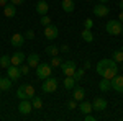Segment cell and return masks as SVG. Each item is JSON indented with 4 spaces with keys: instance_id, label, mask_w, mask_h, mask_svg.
<instances>
[{
    "instance_id": "cell-1",
    "label": "cell",
    "mask_w": 123,
    "mask_h": 121,
    "mask_svg": "<svg viewBox=\"0 0 123 121\" xmlns=\"http://www.w3.org/2000/svg\"><path fill=\"white\" fill-rule=\"evenodd\" d=\"M95 70H97V74L100 75V77L112 80L115 75L118 74V64L115 62L113 59H102V61L97 62Z\"/></svg>"
},
{
    "instance_id": "cell-2",
    "label": "cell",
    "mask_w": 123,
    "mask_h": 121,
    "mask_svg": "<svg viewBox=\"0 0 123 121\" xmlns=\"http://www.w3.org/2000/svg\"><path fill=\"white\" fill-rule=\"evenodd\" d=\"M17 97H18L20 100H25V98H30L31 100V97H35V87L30 85V84L20 85L18 90H17Z\"/></svg>"
},
{
    "instance_id": "cell-3",
    "label": "cell",
    "mask_w": 123,
    "mask_h": 121,
    "mask_svg": "<svg viewBox=\"0 0 123 121\" xmlns=\"http://www.w3.org/2000/svg\"><path fill=\"white\" fill-rule=\"evenodd\" d=\"M51 74H53V67H51L49 64L39 62V64L36 65V77H38L39 80H44V79H48V77H51Z\"/></svg>"
},
{
    "instance_id": "cell-4",
    "label": "cell",
    "mask_w": 123,
    "mask_h": 121,
    "mask_svg": "<svg viewBox=\"0 0 123 121\" xmlns=\"http://www.w3.org/2000/svg\"><path fill=\"white\" fill-rule=\"evenodd\" d=\"M122 26H123V25H122L120 20H108L105 29H107L108 35H112V36H118V35H122Z\"/></svg>"
},
{
    "instance_id": "cell-5",
    "label": "cell",
    "mask_w": 123,
    "mask_h": 121,
    "mask_svg": "<svg viewBox=\"0 0 123 121\" xmlns=\"http://www.w3.org/2000/svg\"><path fill=\"white\" fill-rule=\"evenodd\" d=\"M56 88H57V79H54V77H48L41 84V90L44 93H53L56 92Z\"/></svg>"
},
{
    "instance_id": "cell-6",
    "label": "cell",
    "mask_w": 123,
    "mask_h": 121,
    "mask_svg": "<svg viewBox=\"0 0 123 121\" xmlns=\"http://www.w3.org/2000/svg\"><path fill=\"white\" fill-rule=\"evenodd\" d=\"M59 69H61V72L64 74V77H69V75L74 74V70L77 69V65H76L74 61H66V62H62V64H61Z\"/></svg>"
},
{
    "instance_id": "cell-7",
    "label": "cell",
    "mask_w": 123,
    "mask_h": 121,
    "mask_svg": "<svg viewBox=\"0 0 123 121\" xmlns=\"http://www.w3.org/2000/svg\"><path fill=\"white\" fill-rule=\"evenodd\" d=\"M44 36H46V39H49V41H53V39H56L57 36H59V29H57L56 25H48V26H44Z\"/></svg>"
},
{
    "instance_id": "cell-8",
    "label": "cell",
    "mask_w": 123,
    "mask_h": 121,
    "mask_svg": "<svg viewBox=\"0 0 123 121\" xmlns=\"http://www.w3.org/2000/svg\"><path fill=\"white\" fill-rule=\"evenodd\" d=\"M7 75H8V79H12V82H17L20 77H21V72H20V67L18 65H13L10 64L7 67Z\"/></svg>"
},
{
    "instance_id": "cell-9",
    "label": "cell",
    "mask_w": 123,
    "mask_h": 121,
    "mask_svg": "<svg viewBox=\"0 0 123 121\" xmlns=\"http://www.w3.org/2000/svg\"><path fill=\"white\" fill-rule=\"evenodd\" d=\"M18 111L21 113V115H30V113L33 111V105H31V100H30V98H25V100H20Z\"/></svg>"
},
{
    "instance_id": "cell-10",
    "label": "cell",
    "mask_w": 123,
    "mask_h": 121,
    "mask_svg": "<svg viewBox=\"0 0 123 121\" xmlns=\"http://www.w3.org/2000/svg\"><path fill=\"white\" fill-rule=\"evenodd\" d=\"M110 85H112V88H113L115 92L118 93H123V75H115L113 79L110 80Z\"/></svg>"
},
{
    "instance_id": "cell-11",
    "label": "cell",
    "mask_w": 123,
    "mask_h": 121,
    "mask_svg": "<svg viewBox=\"0 0 123 121\" xmlns=\"http://www.w3.org/2000/svg\"><path fill=\"white\" fill-rule=\"evenodd\" d=\"M108 13H110V8H108L105 3H98V5H95V7H94V15H95V17L105 18Z\"/></svg>"
},
{
    "instance_id": "cell-12",
    "label": "cell",
    "mask_w": 123,
    "mask_h": 121,
    "mask_svg": "<svg viewBox=\"0 0 123 121\" xmlns=\"http://www.w3.org/2000/svg\"><path fill=\"white\" fill-rule=\"evenodd\" d=\"M92 108H94L95 111H104V110H107V100L102 98V97H95L94 102H92Z\"/></svg>"
},
{
    "instance_id": "cell-13",
    "label": "cell",
    "mask_w": 123,
    "mask_h": 121,
    "mask_svg": "<svg viewBox=\"0 0 123 121\" xmlns=\"http://www.w3.org/2000/svg\"><path fill=\"white\" fill-rule=\"evenodd\" d=\"M25 41H26V38H25V35H21V33H15L13 36L10 38V43L15 47H21L25 44Z\"/></svg>"
},
{
    "instance_id": "cell-14",
    "label": "cell",
    "mask_w": 123,
    "mask_h": 121,
    "mask_svg": "<svg viewBox=\"0 0 123 121\" xmlns=\"http://www.w3.org/2000/svg\"><path fill=\"white\" fill-rule=\"evenodd\" d=\"M10 61H12V64L13 65H21L23 64V62H25V61H26V56H25V54H23V52H13V56H10Z\"/></svg>"
},
{
    "instance_id": "cell-15",
    "label": "cell",
    "mask_w": 123,
    "mask_h": 121,
    "mask_svg": "<svg viewBox=\"0 0 123 121\" xmlns=\"http://www.w3.org/2000/svg\"><path fill=\"white\" fill-rule=\"evenodd\" d=\"M72 90H74V92H72V98H74L76 102H82L85 98V90L82 87H74Z\"/></svg>"
},
{
    "instance_id": "cell-16",
    "label": "cell",
    "mask_w": 123,
    "mask_h": 121,
    "mask_svg": "<svg viewBox=\"0 0 123 121\" xmlns=\"http://www.w3.org/2000/svg\"><path fill=\"white\" fill-rule=\"evenodd\" d=\"M26 64H28L31 69H36V65L39 64V56L36 52H31L30 56H26Z\"/></svg>"
},
{
    "instance_id": "cell-17",
    "label": "cell",
    "mask_w": 123,
    "mask_h": 121,
    "mask_svg": "<svg viewBox=\"0 0 123 121\" xmlns=\"http://www.w3.org/2000/svg\"><path fill=\"white\" fill-rule=\"evenodd\" d=\"M48 10H49V5H48L46 0H39L38 3H36V13L38 15H46Z\"/></svg>"
},
{
    "instance_id": "cell-18",
    "label": "cell",
    "mask_w": 123,
    "mask_h": 121,
    "mask_svg": "<svg viewBox=\"0 0 123 121\" xmlns=\"http://www.w3.org/2000/svg\"><path fill=\"white\" fill-rule=\"evenodd\" d=\"M3 15H5L7 18H13V17L17 15V5H13V3L8 5V3H7V5L3 7Z\"/></svg>"
},
{
    "instance_id": "cell-19",
    "label": "cell",
    "mask_w": 123,
    "mask_h": 121,
    "mask_svg": "<svg viewBox=\"0 0 123 121\" xmlns=\"http://www.w3.org/2000/svg\"><path fill=\"white\" fill-rule=\"evenodd\" d=\"M92 110H94V108H92V103L90 102H84V100H82V102L79 103V111L80 113L87 115V113H92Z\"/></svg>"
},
{
    "instance_id": "cell-20",
    "label": "cell",
    "mask_w": 123,
    "mask_h": 121,
    "mask_svg": "<svg viewBox=\"0 0 123 121\" xmlns=\"http://www.w3.org/2000/svg\"><path fill=\"white\" fill-rule=\"evenodd\" d=\"M61 5H62V10H64L66 13H72L74 8H76L74 0H62V2H61Z\"/></svg>"
},
{
    "instance_id": "cell-21",
    "label": "cell",
    "mask_w": 123,
    "mask_h": 121,
    "mask_svg": "<svg viewBox=\"0 0 123 121\" xmlns=\"http://www.w3.org/2000/svg\"><path fill=\"white\" fill-rule=\"evenodd\" d=\"M10 88H12V79L2 77V79H0V90H2V92H7Z\"/></svg>"
},
{
    "instance_id": "cell-22",
    "label": "cell",
    "mask_w": 123,
    "mask_h": 121,
    "mask_svg": "<svg viewBox=\"0 0 123 121\" xmlns=\"http://www.w3.org/2000/svg\"><path fill=\"white\" fill-rule=\"evenodd\" d=\"M62 85H64V88H66V90H72V88L76 87V79H74L72 75L64 77V82H62Z\"/></svg>"
},
{
    "instance_id": "cell-23",
    "label": "cell",
    "mask_w": 123,
    "mask_h": 121,
    "mask_svg": "<svg viewBox=\"0 0 123 121\" xmlns=\"http://www.w3.org/2000/svg\"><path fill=\"white\" fill-rule=\"evenodd\" d=\"M80 36L84 39L85 43H92L94 41V33H92V29H82V33H80Z\"/></svg>"
},
{
    "instance_id": "cell-24",
    "label": "cell",
    "mask_w": 123,
    "mask_h": 121,
    "mask_svg": "<svg viewBox=\"0 0 123 121\" xmlns=\"http://www.w3.org/2000/svg\"><path fill=\"white\" fill-rule=\"evenodd\" d=\"M110 88H112V85H110V80L102 77V80L98 82V90H100V92H107V90H110Z\"/></svg>"
},
{
    "instance_id": "cell-25",
    "label": "cell",
    "mask_w": 123,
    "mask_h": 121,
    "mask_svg": "<svg viewBox=\"0 0 123 121\" xmlns=\"http://www.w3.org/2000/svg\"><path fill=\"white\" fill-rule=\"evenodd\" d=\"M46 54L49 57H54V56H57L59 54V47L57 46H54V44H49V46L46 47Z\"/></svg>"
},
{
    "instance_id": "cell-26",
    "label": "cell",
    "mask_w": 123,
    "mask_h": 121,
    "mask_svg": "<svg viewBox=\"0 0 123 121\" xmlns=\"http://www.w3.org/2000/svg\"><path fill=\"white\" fill-rule=\"evenodd\" d=\"M31 105H33V110H41V106H43V100L39 98V97H31Z\"/></svg>"
},
{
    "instance_id": "cell-27",
    "label": "cell",
    "mask_w": 123,
    "mask_h": 121,
    "mask_svg": "<svg viewBox=\"0 0 123 121\" xmlns=\"http://www.w3.org/2000/svg\"><path fill=\"white\" fill-rule=\"evenodd\" d=\"M61 64H62V59H61L59 56L51 57V62H49V65H51L53 69H56V67H61Z\"/></svg>"
},
{
    "instance_id": "cell-28",
    "label": "cell",
    "mask_w": 123,
    "mask_h": 121,
    "mask_svg": "<svg viewBox=\"0 0 123 121\" xmlns=\"http://www.w3.org/2000/svg\"><path fill=\"white\" fill-rule=\"evenodd\" d=\"M10 64H12V61H10V56H7V54H5V56H2V57H0V67L7 69V67H8Z\"/></svg>"
},
{
    "instance_id": "cell-29",
    "label": "cell",
    "mask_w": 123,
    "mask_h": 121,
    "mask_svg": "<svg viewBox=\"0 0 123 121\" xmlns=\"http://www.w3.org/2000/svg\"><path fill=\"white\" fill-rule=\"evenodd\" d=\"M112 57H113V61H115V62H123V51H122V49L115 51Z\"/></svg>"
},
{
    "instance_id": "cell-30",
    "label": "cell",
    "mask_w": 123,
    "mask_h": 121,
    "mask_svg": "<svg viewBox=\"0 0 123 121\" xmlns=\"http://www.w3.org/2000/svg\"><path fill=\"white\" fill-rule=\"evenodd\" d=\"M72 77L76 79V82H77V80H80V79L84 77V69H76L74 74H72Z\"/></svg>"
},
{
    "instance_id": "cell-31",
    "label": "cell",
    "mask_w": 123,
    "mask_h": 121,
    "mask_svg": "<svg viewBox=\"0 0 123 121\" xmlns=\"http://www.w3.org/2000/svg\"><path fill=\"white\" fill-rule=\"evenodd\" d=\"M30 69H31V67H30L28 64H25V62H23V64L20 65V72H21V75H28L30 74Z\"/></svg>"
},
{
    "instance_id": "cell-32",
    "label": "cell",
    "mask_w": 123,
    "mask_h": 121,
    "mask_svg": "<svg viewBox=\"0 0 123 121\" xmlns=\"http://www.w3.org/2000/svg\"><path fill=\"white\" fill-rule=\"evenodd\" d=\"M39 23H41L43 26H48V25H51V18H49L48 15H41V18H39Z\"/></svg>"
},
{
    "instance_id": "cell-33",
    "label": "cell",
    "mask_w": 123,
    "mask_h": 121,
    "mask_svg": "<svg viewBox=\"0 0 123 121\" xmlns=\"http://www.w3.org/2000/svg\"><path fill=\"white\" fill-rule=\"evenodd\" d=\"M92 26H94V20H92V18L84 20V28L85 29H92Z\"/></svg>"
},
{
    "instance_id": "cell-34",
    "label": "cell",
    "mask_w": 123,
    "mask_h": 121,
    "mask_svg": "<svg viewBox=\"0 0 123 121\" xmlns=\"http://www.w3.org/2000/svg\"><path fill=\"white\" fill-rule=\"evenodd\" d=\"M66 106L69 108V110H76V108H77V102L72 98V100H69V102L66 103Z\"/></svg>"
},
{
    "instance_id": "cell-35",
    "label": "cell",
    "mask_w": 123,
    "mask_h": 121,
    "mask_svg": "<svg viewBox=\"0 0 123 121\" xmlns=\"http://www.w3.org/2000/svg\"><path fill=\"white\" fill-rule=\"evenodd\" d=\"M25 38H26V39H35V31H33V29H28L26 35H25Z\"/></svg>"
},
{
    "instance_id": "cell-36",
    "label": "cell",
    "mask_w": 123,
    "mask_h": 121,
    "mask_svg": "<svg viewBox=\"0 0 123 121\" xmlns=\"http://www.w3.org/2000/svg\"><path fill=\"white\" fill-rule=\"evenodd\" d=\"M84 120H85V121H95V116H92L90 113H87V115L84 116Z\"/></svg>"
},
{
    "instance_id": "cell-37",
    "label": "cell",
    "mask_w": 123,
    "mask_h": 121,
    "mask_svg": "<svg viewBox=\"0 0 123 121\" xmlns=\"http://www.w3.org/2000/svg\"><path fill=\"white\" fill-rule=\"evenodd\" d=\"M59 51H61V52H69V46H67V44H62V46L59 47Z\"/></svg>"
},
{
    "instance_id": "cell-38",
    "label": "cell",
    "mask_w": 123,
    "mask_h": 121,
    "mask_svg": "<svg viewBox=\"0 0 123 121\" xmlns=\"http://www.w3.org/2000/svg\"><path fill=\"white\" fill-rule=\"evenodd\" d=\"M12 3L13 5H21V3H25V0H12Z\"/></svg>"
},
{
    "instance_id": "cell-39",
    "label": "cell",
    "mask_w": 123,
    "mask_h": 121,
    "mask_svg": "<svg viewBox=\"0 0 123 121\" xmlns=\"http://www.w3.org/2000/svg\"><path fill=\"white\" fill-rule=\"evenodd\" d=\"M7 3H8V0H0V5H2V7H5Z\"/></svg>"
},
{
    "instance_id": "cell-40",
    "label": "cell",
    "mask_w": 123,
    "mask_h": 121,
    "mask_svg": "<svg viewBox=\"0 0 123 121\" xmlns=\"http://www.w3.org/2000/svg\"><path fill=\"white\" fill-rule=\"evenodd\" d=\"M118 20H120V21H122V23H123V12H122V13H120V15H118Z\"/></svg>"
},
{
    "instance_id": "cell-41",
    "label": "cell",
    "mask_w": 123,
    "mask_h": 121,
    "mask_svg": "<svg viewBox=\"0 0 123 121\" xmlns=\"http://www.w3.org/2000/svg\"><path fill=\"white\" fill-rule=\"evenodd\" d=\"M98 2H100V3H107L108 0H98Z\"/></svg>"
},
{
    "instance_id": "cell-42",
    "label": "cell",
    "mask_w": 123,
    "mask_h": 121,
    "mask_svg": "<svg viewBox=\"0 0 123 121\" xmlns=\"http://www.w3.org/2000/svg\"><path fill=\"white\" fill-rule=\"evenodd\" d=\"M118 7H120V8L123 10V2H120V5H118Z\"/></svg>"
},
{
    "instance_id": "cell-43",
    "label": "cell",
    "mask_w": 123,
    "mask_h": 121,
    "mask_svg": "<svg viewBox=\"0 0 123 121\" xmlns=\"http://www.w3.org/2000/svg\"><path fill=\"white\" fill-rule=\"evenodd\" d=\"M122 70H123V62H122Z\"/></svg>"
},
{
    "instance_id": "cell-44",
    "label": "cell",
    "mask_w": 123,
    "mask_h": 121,
    "mask_svg": "<svg viewBox=\"0 0 123 121\" xmlns=\"http://www.w3.org/2000/svg\"><path fill=\"white\" fill-rule=\"evenodd\" d=\"M122 35H123V26H122Z\"/></svg>"
},
{
    "instance_id": "cell-45",
    "label": "cell",
    "mask_w": 123,
    "mask_h": 121,
    "mask_svg": "<svg viewBox=\"0 0 123 121\" xmlns=\"http://www.w3.org/2000/svg\"><path fill=\"white\" fill-rule=\"evenodd\" d=\"M87 2H92V0H87Z\"/></svg>"
},
{
    "instance_id": "cell-46",
    "label": "cell",
    "mask_w": 123,
    "mask_h": 121,
    "mask_svg": "<svg viewBox=\"0 0 123 121\" xmlns=\"http://www.w3.org/2000/svg\"><path fill=\"white\" fill-rule=\"evenodd\" d=\"M0 79H2V75H0Z\"/></svg>"
},
{
    "instance_id": "cell-47",
    "label": "cell",
    "mask_w": 123,
    "mask_h": 121,
    "mask_svg": "<svg viewBox=\"0 0 123 121\" xmlns=\"http://www.w3.org/2000/svg\"><path fill=\"white\" fill-rule=\"evenodd\" d=\"M120 2H123V0H120Z\"/></svg>"
},
{
    "instance_id": "cell-48",
    "label": "cell",
    "mask_w": 123,
    "mask_h": 121,
    "mask_svg": "<svg viewBox=\"0 0 123 121\" xmlns=\"http://www.w3.org/2000/svg\"><path fill=\"white\" fill-rule=\"evenodd\" d=\"M0 92H2V90H0Z\"/></svg>"
}]
</instances>
